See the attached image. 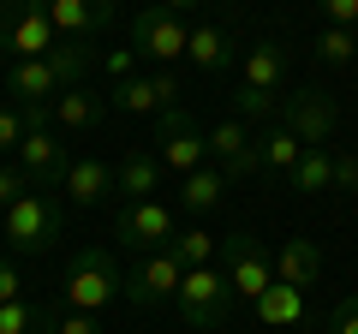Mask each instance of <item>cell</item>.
<instances>
[{
    "mask_svg": "<svg viewBox=\"0 0 358 334\" xmlns=\"http://www.w3.org/2000/svg\"><path fill=\"white\" fill-rule=\"evenodd\" d=\"M60 298H66V310H96V317H102L114 298H126V275L114 269V257H108L102 245H84V251L66 263Z\"/></svg>",
    "mask_w": 358,
    "mask_h": 334,
    "instance_id": "6da1fadb",
    "label": "cell"
},
{
    "mask_svg": "<svg viewBox=\"0 0 358 334\" xmlns=\"http://www.w3.org/2000/svg\"><path fill=\"white\" fill-rule=\"evenodd\" d=\"M60 30L48 18V0H0V48L13 60H48L60 48Z\"/></svg>",
    "mask_w": 358,
    "mask_h": 334,
    "instance_id": "7a4b0ae2",
    "label": "cell"
},
{
    "mask_svg": "<svg viewBox=\"0 0 358 334\" xmlns=\"http://www.w3.org/2000/svg\"><path fill=\"white\" fill-rule=\"evenodd\" d=\"M233 281H227V269H185V281H179V298H173V310H179V322L185 328H221V322L233 317Z\"/></svg>",
    "mask_w": 358,
    "mask_h": 334,
    "instance_id": "3957f363",
    "label": "cell"
},
{
    "mask_svg": "<svg viewBox=\"0 0 358 334\" xmlns=\"http://www.w3.org/2000/svg\"><path fill=\"white\" fill-rule=\"evenodd\" d=\"M275 114H281V126L293 131L305 150H329V138L341 131V102H334L322 84H299V90H287Z\"/></svg>",
    "mask_w": 358,
    "mask_h": 334,
    "instance_id": "277c9868",
    "label": "cell"
},
{
    "mask_svg": "<svg viewBox=\"0 0 358 334\" xmlns=\"http://www.w3.org/2000/svg\"><path fill=\"white\" fill-rule=\"evenodd\" d=\"M18 257H42L54 239H60V197L54 191H24L13 209H6V233Z\"/></svg>",
    "mask_w": 358,
    "mask_h": 334,
    "instance_id": "5b68a950",
    "label": "cell"
},
{
    "mask_svg": "<svg viewBox=\"0 0 358 334\" xmlns=\"http://www.w3.org/2000/svg\"><path fill=\"white\" fill-rule=\"evenodd\" d=\"M221 269H227L233 293L257 305V298L275 286V251H263L257 233H227V239H221Z\"/></svg>",
    "mask_w": 358,
    "mask_h": 334,
    "instance_id": "8992f818",
    "label": "cell"
},
{
    "mask_svg": "<svg viewBox=\"0 0 358 334\" xmlns=\"http://www.w3.org/2000/svg\"><path fill=\"white\" fill-rule=\"evenodd\" d=\"M185 42H192V24L179 13H167V6H143L131 18V48H138V60L173 66V60H185Z\"/></svg>",
    "mask_w": 358,
    "mask_h": 334,
    "instance_id": "52a82bcc",
    "label": "cell"
},
{
    "mask_svg": "<svg viewBox=\"0 0 358 334\" xmlns=\"http://www.w3.org/2000/svg\"><path fill=\"white\" fill-rule=\"evenodd\" d=\"M173 209L162 203V197H150V203H120V221H114V239L126 245V251H138V257H150V251H167L173 245Z\"/></svg>",
    "mask_w": 358,
    "mask_h": 334,
    "instance_id": "ba28073f",
    "label": "cell"
},
{
    "mask_svg": "<svg viewBox=\"0 0 358 334\" xmlns=\"http://www.w3.org/2000/svg\"><path fill=\"white\" fill-rule=\"evenodd\" d=\"M155 155H162L167 173H179V180H185V173H197V167L209 161V138L192 126V114H185V108H167L162 126H155Z\"/></svg>",
    "mask_w": 358,
    "mask_h": 334,
    "instance_id": "9c48e42d",
    "label": "cell"
},
{
    "mask_svg": "<svg viewBox=\"0 0 358 334\" xmlns=\"http://www.w3.org/2000/svg\"><path fill=\"white\" fill-rule=\"evenodd\" d=\"M209 161L227 173V185L257 180V173H263V143H257V138H251V126L233 114V119H221V126L209 131Z\"/></svg>",
    "mask_w": 358,
    "mask_h": 334,
    "instance_id": "30bf717a",
    "label": "cell"
},
{
    "mask_svg": "<svg viewBox=\"0 0 358 334\" xmlns=\"http://www.w3.org/2000/svg\"><path fill=\"white\" fill-rule=\"evenodd\" d=\"M179 281H185V263H179L173 251H150V257L126 275V298L138 310H162V305L179 298Z\"/></svg>",
    "mask_w": 358,
    "mask_h": 334,
    "instance_id": "8fae6325",
    "label": "cell"
},
{
    "mask_svg": "<svg viewBox=\"0 0 358 334\" xmlns=\"http://www.w3.org/2000/svg\"><path fill=\"white\" fill-rule=\"evenodd\" d=\"M72 90L54 60H6V102L13 108H54Z\"/></svg>",
    "mask_w": 358,
    "mask_h": 334,
    "instance_id": "7c38bea8",
    "label": "cell"
},
{
    "mask_svg": "<svg viewBox=\"0 0 358 334\" xmlns=\"http://www.w3.org/2000/svg\"><path fill=\"white\" fill-rule=\"evenodd\" d=\"M108 108H120V114H167V108H179V78L167 72V66H155V72H131L126 84H114Z\"/></svg>",
    "mask_w": 358,
    "mask_h": 334,
    "instance_id": "4fadbf2b",
    "label": "cell"
},
{
    "mask_svg": "<svg viewBox=\"0 0 358 334\" xmlns=\"http://www.w3.org/2000/svg\"><path fill=\"white\" fill-rule=\"evenodd\" d=\"M13 161L24 167V180L36 185V191H60V185H66V167H72V155H66V143L54 138V126H42V131H30V138L18 143Z\"/></svg>",
    "mask_w": 358,
    "mask_h": 334,
    "instance_id": "5bb4252c",
    "label": "cell"
},
{
    "mask_svg": "<svg viewBox=\"0 0 358 334\" xmlns=\"http://www.w3.org/2000/svg\"><path fill=\"white\" fill-rule=\"evenodd\" d=\"M48 18L66 42H96L114 24V0H48Z\"/></svg>",
    "mask_w": 358,
    "mask_h": 334,
    "instance_id": "9a60e30c",
    "label": "cell"
},
{
    "mask_svg": "<svg viewBox=\"0 0 358 334\" xmlns=\"http://www.w3.org/2000/svg\"><path fill=\"white\" fill-rule=\"evenodd\" d=\"M66 197H72L78 209H96L102 197H120V173L102 161V155H72V167H66Z\"/></svg>",
    "mask_w": 358,
    "mask_h": 334,
    "instance_id": "2e32d148",
    "label": "cell"
},
{
    "mask_svg": "<svg viewBox=\"0 0 358 334\" xmlns=\"http://www.w3.org/2000/svg\"><path fill=\"white\" fill-rule=\"evenodd\" d=\"M239 84L245 90H263V96H281L287 90V48L281 42H257V48L239 54Z\"/></svg>",
    "mask_w": 358,
    "mask_h": 334,
    "instance_id": "e0dca14e",
    "label": "cell"
},
{
    "mask_svg": "<svg viewBox=\"0 0 358 334\" xmlns=\"http://www.w3.org/2000/svg\"><path fill=\"white\" fill-rule=\"evenodd\" d=\"M114 173H120V203H150L167 167H162V155H155V150H143V143H138V150L120 155Z\"/></svg>",
    "mask_w": 358,
    "mask_h": 334,
    "instance_id": "ac0fdd59",
    "label": "cell"
},
{
    "mask_svg": "<svg viewBox=\"0 0 358 334\" xmlns=\"http://www.w3.org/2000/svg\"><path fill=\"white\" fill-rule=\"evenodd\" d=\"M185 60H192L197 72H227V66L239 60V42H233V30H221V24H192Z\"/></svg>",
    "mask_w": 358,
    "mask_h": 334,
    "instance_id": "d6986e66",
    "label": "cell"
},
{
    "mask_svg": "<svg viewBox=\"0 0 358 334\" xmlns=\"http://www.w3.org/2000/svg\"><path fill=\"white\" fill-rule=\"evenodd\" d=\"M108 119V96H96V90H66L60 102H54V126L60 131H72V138H84V131H96Z\"/></svg>",
    "mask_w": 358,
    "mask_h": 334,
    "instance_id": "ffe728a7",
    "label": "cell"
},
{
    "mask_svg": "<svg viewBox=\"0 0 358 334\" xmlns=\"http://www.w3.org/2000/svg\"><path fill=\"white\" fill-rule=\"evenodd\" d=\"M251 310H257V322H263V328H305V286L275 281Z\"/></svg>",
    "mask_w": 358,
    "mask_h": 334,
    "instance_id": "44dd1931",
    "label": "cell"
},
{
    "mask_svg": "<svg viewBox=\"0 0 358 334\" xmlns=\"http://www.w3.org/2000/svg\"><path fill=\"white\" fill-rule=\"evenodd\" d=\"M221 197H227V173H221L215 161H203L197 173H185V180H179V209H192V215L221 209Z\"/></svg>",
    "mask_w": 358,
    "mask_h": 334,
    "instance_id": "7402d4cb",
    "label": "cell"
},
{
    "mask_svg": "<svg viewBox=\"0 0 358 334\" xmlns=\"http://www.w3.org/2000/svg\"><path fill=\"white\" fill-rule=\"evenodd\" d=\"M322 275V251H317V239H287L281 251H275V281H287V286H310Z\"/></svg>",
    "mask_w": 358,
    "mask_h": 334,
    "instance_id": "603a6c76",
    "label": "cell"
},
{
    "mask_svg": "<svg viewBox=\"0 0 358 334\" xmlns=\"http://www.w3.org/2000/svg\"><path fill=\"white\" fill-rule=\"evenodd\" d=\"M60 328V317L42 305H30V298H13V305H0V334H54Z\"/></svg>",
    "mask_w": 358,
    "mask_h": 334,
    "instance_id": "cb8c5ba5",
    "label": "cell"
},
{
    "mask_svg": "<svg viewBox=\"0 0 358 334\" xmlns=\"http://www.w3.org/2000/svg\"><path fill=\"white\" fill-rule=\"evenodd\" d=\"M257 143H263V173H293V167H299V155H305V143H299L293 131L281 126V119H275V126H268Z\"/></svg>",
    "mask_w": 358,
    "mask_h": 334,
    "instance_id": "d4e9b609",
    "label": "cell"
},
{
    "mask_svg": "<svg viewBox=\"0 0 358 334\" xmlns=\"http://www.w3.org/2000/svg\"><path fill=\"white\" fill-rule=\"evenodd\" d=\"M287 180H293V191H305V197L329 191V185H334V150H305Z\"/></svg>",
    "mask_w": 358,
    "mask_h": 334,
    "instance_id": "484cf974",
    "label": "cell"
},
{
    "mask_svg": "<svg viewBox=\"0 0 358 334\" xmlns=\"http://www.w3.org/2000/svg\"><path fill=\"white\" fill-rule=\"evenodd\" d=\"M310 54H317L322 66H352V60H358V30H341V24H322L317 36H310Z\"/></svg>",
    "mask_w": 358,
    "mask_h": 334,
    "instance_id": "4316f807",
    "label": "cell"
},
{
    "mask_svg": "<svg viewBox=\"0 0 358 334\" xmlns=\"http://www.w3.org/2000/svg\"><path fill=\"white\" fill-rule=\"evenodd\" d=\"M185 269H209L215 263V251H221V239L215 233H203V227H185V233H173V245H167Z\"/></svg>",
    "mask_w": 358,
    "mask_h": 334,
    "instance_id": "83f0119b",
    "label": "cell"
},
{
    "mask_svg": "<svg viewBox=\"0 0 358 334\" xmlns=\"http://www.w3.org/2000/svg\"><path fill=\"white\" fill-rule=\"evenodd\" d=\"M30 138V114L13 102H0V155H18V143Z\"/></svg>",
    "mask_w": 358,
    "mask_h": 334,
    "instance_id": "f1b7e54d",
    "label": "cell"
},
{
    "mask_svg": "<svg viewBox=\"0 0 358 334\" xmlns=\"http://www.w3.org/2000/svg\"><path fill=\"white\" fill-rule=\"evenodd\" d=\"M233 108H239V119H245V126H257V119H268L275 108H281V96H263V90H245V84H239Z\"/></svg>",
    "mask_w": 358,
    "mask_h": 334,
    "instance_id": "f546056e",
    "label": "cell"
},
{
    "mask_svg": "<svg viewBox=\"0 0 358 334\" xmlns=\"http://www.w3.org/2000/svg\"><path fill=\"white\" fill-rule=\"evenodd\" d=\"M24 191H36V185L24 180V167H18V161H0V215H6Z\"/></svg>",
    "mask_w": 358,
    "mask_h": 334,
    "instance_id": "4dcf8cb0",
    "label": "cell"
},
{
    "mask_svg": "<svg viewBox=\"0 0 358 334\" xmlns=\"http://www.w3.org/2000/svg\"><path fill=\"white\" fill-rule=\"evenodd\" d=\"M322 24H341V30H358V0H317Z\"/></svg>",
    "mask_w": 358,
    "mask_h": 334,
    "instance_id": "1f68e13d",
    "label": "cell"
},
{
    "mask_svg": "<svg viewBox=\"0 0 358 334\" xmlns=\"http://www.w3.org/2000/svg\"><path fill=\"white\" fill-rule=\"evenodd\" d=\"M334 191H358V150H334Z\"/></svg>",
    "mask_w": 358,
    "mask_h": 334,
    "instance_id": "d6a6232c",
    "label": "cell"
},
{
    "mask_svg": "<svg viewBox=\"0 0 358 334\" xmlns=\"http://www.w3.org/2000/svg\"><path fill=\"white\" fill-rule=\"evenodd\" d=\"M54 334H102V317L96 310H60V328Z\"/></svg>",
    "mask_w": 358,
    "mask_h": 334,
    "instance_id": "836d02e7",
    "label": "cell"
},
{
    "mask_svg": "<svg viewBox=\"0 0 358 334\" xmlns=\"http://www.w3.org/2000/svg\"><path fill=\"white\" fill-rule=\"evenodd\" d=\"M329 334H358V293L334 305V317H329Z\"/></svg>",
    "mask_w": 358,
    "mask_h": 334,
    "instance_id": "e575fe53",
    "label": "cell"
},
{
    "mask_svg": "<svg viewBox=\"0 0 358 334\" xmlns=\"http://www.w3.org/2000/svg\"><path fill=\"white\" fill-rule=\"evenodd\" d=\"M131 72H138V48H114L108 54V78H114V84H126Z\"/></svg>",
    "mask_w": 358,
    "mask_h": 334,
    "instance_id": "d590c367",
    "label": "cell"
},
{
    "mask_svg": "<svg viewBox=\"0 0 358 334\" xmlns=\"http://www.w3.org/2000/svg\"><path fill=\"white\" fill-rule=\"evenodd\" d=\"M13 298H24V281H18L13 257H0V305H13Z\"/></svg>",
    "mask_w": 358,
    "mask_h": 334,
    "instance_id": "8d00e7d4",
    "label": "cell"
},
{
    "mask_svg": "<svg viewBox=\"0 0 358 334\" xmlns=\"http://www.w3.org/2000/svg\"><path fill=\"white\" fill-rule=\"evenodd\" d=\"M155 6H167V13H179V18H192V13H203V0H155Z\"/></svg>",
    "mask_w": 358,
    "mask_h": 334,
    "instance_id": "74e56055",
    "label": "cell"
},
{
    "mask_svg": "<svg viewBox=\"0 0 358 334\" xmlns=\"http://www.w3.org/2000/svg\"><path fill=\"white\" fill-rule=\"evenodd\" d=\"M0 233H6V215H0Z\"/></svg>",
    "mask_w": 358,
    "mask_h": 334,
    "instance_id": "f35d334b",
    "label": "cell"
}]
</instances>
